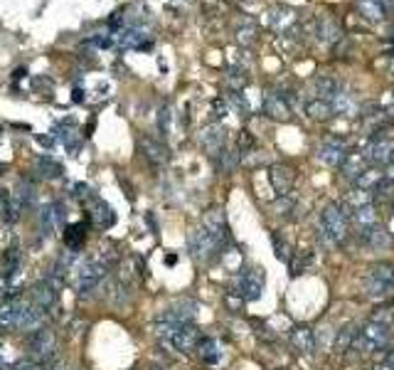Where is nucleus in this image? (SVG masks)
Segmentation results:
<instances>
[{
	"label": "nucleus",
	"instance_id": "obj_1",
	"mask_svg": "<svg viewBox=\"0 0 394 370\" xmlns=\"http://www.w3.org/2000/svg\"><path fill=\"white\" fill-rule=\"evenodd\" d=\"M350 234V213L340 202H330L323 207L318 220V237H323L325 245H343Z\"/></svg>",
	"mask_w": 394,
	"mask_h": 370
},
{
	"label": "nucleus",
	"instance_id": "obj_2",
	"mask_svg": "<svg viewBox=\"0 0 394 370\" xmlns=\"http://www.w3.org/2000/svg\"><path fill=\"white\" fill-rule=\"evenodd\" d=\"M108 277V267L99 257H87L74 274V291L79 299H89Z\"/></svg>",
	"mask_w": 394,
	"mask_h": 370
},
{
	"label": "nucleus",
	"instance_id": "obj_3",
	"mask_svg": "<svg viewBox=\"0 0 394 370\" xmlns=\"http://www.w3.org/2000/svg\"><path fill=\"white\" fill-rule=\"evenodd\" d=\"M188 252L190 257H192L197 264H202V267H210L212 262H217L222 257V245L212 237L210 232H207L205 227H195L188 232Z\"/></svg>",
	"mask_w": 394,
	"mask_h": 370
},
{
	"label": "nucleus",
	"instance_id": "obj_4",
	"mask_svg": "<svg viewBox=\"0 0 394 370\" xmlns=\"http://www.w3.org/2000/svg\"><path fill=\"white\" fill-rule=\"evenodd\" d=\"M365 287H368V296L372 301L384 304L387 299L394 296V264L389 262H377L372 264L365 279Z\"/></svg>",
	"mask_w": 394,
	"mask_h": 370
},
{
	"label": "nucleus",
	"instance_id": "obj_5",
	"mask_svg": "<svg viewBox=\"0 0 394 370\" xmlns=\"http://www.w3.org/2000/svg\"><path fill=\"white\" fill-rule=\"evenodd\" d=\"M387 343H389V326L368 321L355 331L352 351H357V353H362V355H372V353H377V351H382Z\"/></svg>",
	"mask_w": 394,
	"mask_h": 370
},
{
	"label": "nucleus",
	"instance_id": "obj_6",
	"mask_svg": "<svg viewBox=\"0 0 394 370\" xmlns=\"http://www.w3.org/2000/svg\"><path fill=\"white\" fill-rule=\"evenodd\" d=\"M27 351H30V358L38 360V363H49V360L57 358L60 338H57V333L52 328L42 326L27 336Z\"/></svg>",
	"mask_w": 394,
	"mask_h": 370
},
{
	"label": "nucleus",
	"instance_id": "obj_7",
	"mask_svg": "<svg viewBox=\"0 0 394 370\" xmlns=\"http://www.w3.org/2000/svg\"><path fill=\"white\" fill-rule=\"evenodd\" d=\"M264 282H266L264 269L259 267L244 269V272H239L237 277H234L229 291H234L242 301H256L261 296V291H264Z\"/></svg>",
	"mask_w": 394,
	"mask_h": 370
},
{
	"label": "nucleus",
	"instance_id": "obj_8",
	"mask_svg": "<svg viewBox=\"0 0 394 370\" xmlns=\"http://www.w3.org/2000/svg\"><path fill=\"white\" fill-rule=\"evenodd\" d=\"M62 284H65V279L54 277L52 272H47L33 287V291H30V299H33L35 304L40 306V309H44L49 314V311H54V309H57V304H60Z\"/></svg>",
	"mask_w": 394,
	"mask_h": 370
},
{
	"label": "nucleus",
	"instance_id": "obj_9",
	"mask_svg": "<svg viewBox=\"0 0 394 370\" xmlns=\"http://www.w3.org/2000/svg\"><path fill=\"white\" fill-rule=\"evenodd\" d=\"M365 153H368L370 158V166H387L394 156V136L387 129L377 131V134L370 138Z\"/></svg>",
	"mask_w": 394,
	"mask_h": 370
},
{
	"label": "nucleus",
	"instance_id": "obj_10",
	"mask_svg": "<svg viewBox=\"0 0 394 370\" xmlns=\"http://www.w3.org/2000/svg\"><path fill=\"white\" fill-rule=\"evenodd\" d=\"M197 301L188 299V296H180V299H175L170 306H165V309L158 314L156 321H167V323H192L195 321V314H197Z\"/></svg>",
	"mask_w": 394,
	"mask_h": 370
},
{
	"label": "nucleus",
	"instance_id": "obj_11",
	"mask_svg": "<svg viewBox=\"0 0 394 370\" xmlns=\"http://www.w3.org/2000/svg\"><path fill=\"white\" fill-rule=\"evenodd\" d=\"M84 207H87L89 223H92L97 230H108L116 223L114 207L108 205L106 200H101L99 195H94V193L89 195V200H84Z\"/></svg>",
	"mask_w": 394,
	"mask_h": 370
},
{
	"label": "nucleus",
	"instance_id": "obj_12",
	"mask_svg": "<svg viewBox=\"0 0 394 370\" xmlns=\"http://www.w3.org/2000/svg\"><path fill=\"white\" fill-rule=\"evenodd\" d=\"M202 227L215 237L217 242L222 245V250H227L229 245V225H227V215L222 207H210L205 215H202Z\"/></svg>",
	"mask_w": 394,
	"mask_h": 370
},
{
	"label": "nucleus",
	"instance_id": "obj_13",
	"mask_svg": "<svg viewBox=\"0 0 394 370\" xmlns=\"http://www.w3.org/2000/svg\"><path fill=\"white\" fill-rule=\"evenodd\" d=\"M200 341H202V333L195 323H180V326L175 328L173 338H170V346H173L175 351H180V353H192V351H197Z\"/></svg>",
	"mask_w": 394,
	"mask_h": 370
},
{
	"label": "nucleus",
	"instance_id": "obj_14",
	"mask_svg": "<svg viewBox=\"0 0 394 370\" xmlns=\"http://www.w3.org/2000/svg\"><path fill=\"white\" fill-rule=\"evenodd\" d=\"M269 180L274 185V191L279 193V198L288 195L296 185V168L288 163H274L269 168Z\"/></svg>",
	"mask_w": 394,
	"mask_h": 370
},
{
	"label": "nucleus",
	"instance_id": "obj_15",
	"mask_svg": "<svg viewBox=\"0 0 394 370\" xmlns=\"http://www.w3.org/2000/svg\"><path fill=\"white\" fill-rule=\"evenodd\" d=\"M347 148H345V138H338V136H328L323 143L318 146L315 151V158H318L320 163L325 166H338L340 168L343 158H345Z\"/></svg>",
	"mask_w": 394,
	"mask_h": 370
},
{
	"label": "nucleus",
	"instance_id": "obj_16",
	"mask_svg": "<svg viewBox=\"0 0 394 370\" xmlns=\"http://www.w3.org/2000/svg\"><path fill=\"white\" fill-rule=\"evenodd\" d=\"M200 146L205 148L210 156L220 153L222 148H227V129L220 121H212L200 131Z\"/></svg>",
	"mask_w": 394,
	"mask_h": 370
},
{
	"label": "nucleus",
	"instance_id": "obj_17",
	"mask_svg": "<svg viewBox=\"0 0 394 370\" xmlns=\"http://www.w3.org/2000/svg\"><path fill=\"white\" fill-rule=\"evenodd\" d=\"M355 234H357V240L365 247H370V250H387V247H392V234H389V230H384L382 225L355 230Z\"/></svg>",
	"mask_w": 394,
	"mask_h": 370
},
{
	"label": "nucleus",
	"instance_id": "obj_18",
	"mask_svg": "<svg viewBox=\"0 0 394 370\" xmlns=\"http://www.w3.org/2000/svg\"><path fill=\"white\" fill-rule=\"evenodd\" d=\"M368 168H370V158L365 151H347L340 163L343 178L352 180V183H355V180L360 178V173H365Z\"/></svg>",
	"mask_w": 394,
	"mask_h": 370
},
{
	"label": "nucleus",
	"instance_id": "obj_19",
	"mask_svg": "<svg viewBox=\"0 0 394 370\" xmlns=\"http://www.w3.org/2000/svg\"><path fill=\"white\" fill-rule=\"evenodd\" d=\"M116 45L121 49H148L151 47V38L143 28H124L119 35H114Z\"/></svg>",
	"mask_w": 394,
	"mask_h": 370
},
{
	"label": "nucleus",
	"instance_id": "obj_20",
	"mask_svg": "<svg viewBox=\"0 0 394 370\" xmlns=\"http://www.w3.org/2000/svg\"><path fill=\"white\" fill-rule=\"evenodd\" d=\"M261 109H264V114L274 121H288L291 119V109H288L286 99L281 97V94H276V92H266L264 97H261Z\"/></svg>",
	"mask_w": 394,
	"mask_h": 370
},
{
	"label": "nucleus",
	"instance_id": "obj_21",
	"mask_svg": "<svg viewBox=\"0 0 394 370\" xmlns=\"http://www.w3.org/2000/svg\"><path fill=\"white\" fill-rule=\"evenodd\" d=\"M138 148H140V156L146 158L153 168H163V166L167 163V148L163 146L161 141H156V138L143 136L138 141Z\"/></svg>",
	"mask_w": 394,
	"mask_h": 370
},
{
	"label": "nucleus",
	"instance_id": "obj_22",
	"mask_svg": "<svg viewBox=\"0 0 394 370\" xmlns=\"http://www.w3.org/2000/svg\"><path fill=\"white\" fill-rule=\"evenodd\" d=\"M10 205L17 210V215H22L25 210L35 205V183L33 180H20L15 185V193H10Z\"/></svg>",
	"mask_w": 394,
	"mask_h": 370
},
{
	"label": "nucleus",
	"instance_id": "obj_23",
	"mask_svg": "<svg viewBox=\"0 0 394 370\" xmlns=\"http://www.w3.org/2000/svg\"><path fill=\"white\" fill-rule=\"evenodd\" d=\"M315 38H318L323 45H338L343 40L340 22L333 20V17H328V15L318 17V20H315Z\"/></svg>",
	"mask_w": 394,
	"mask_h": 370
},
{
	"label": "nucleus",
	"instance_id": "obj_24",
	"mask_svg": "<svg viewBox=\"0 0 394 370\" xmlns=\"http://www.w3.org/2000/svg\"><path fill=\"white\" fill-rule=\"evenodd\" d=\"M54 138H57L72 156L81 148V138H79V131H76L74 121H62V124L54 129Z\"/></svg>",
	"mask_w": 394,
	"mask_h": 370
},
{
	"label": "nucleus",
	"instance_id": "obj_25",
	"mask_svg": "<svg viewBox=\"0 0 394 370\" xmlns=\"http://www.w3.org/2000/svg\"><path fill=\"white\" fill-rule=\"evenodd\" d=\"M33 170L40 180H57L65 173V166L60 161H54L52 156H38L33 163Z\"/></svg>",
	"mask_w": 394,
	"mask_h": 370
},
{
	"label": "nucleus",
	"instance_id": "obj_26",
	"mask_svg": "<svg viewBox=\"0 0 394 370\" xmlns=\"http://www.w3.org/2000/svg\"><path fill=\"white\" fill-rule=\"evenodd\" d=\"M291 346L303 355H311L315 351V331L311 326H293L291 328Z\"/></svg>",
	"mask_w": 394,
	"mask_h": 370
},
{
	"label": "nucleus",
	"instance_id": "obj_27",
	"mask_svg": "<svg viewBox=\"0 0 394 370\" xmlns=\"http://www.w3.org/2000/svg\"><path fill=\"white\" fill-rule=\"evenodd\" d=\"M296 13L286 6H276L274 10L269 13V25L276 30V33H291V28L296 25Z\"/></svg>",
	"mask_w": 394,
	"mask_h": 370
},
{
	"label": "nucleus",
	"instance_id": "obj_28",
	"mask_svg": "<svg viewBox=\"0 0 394 370\" xmlns=\"http://www.w3.org/2000/svg\"><path fill=\"white\" fill-rule=\"evenodd\" d=\"M62 225L60 213H57V202H44L40 207V230H42L44 237H52L57 232V227Z\"/></svg>",
	"mask_w": 394,
	"mask_h": 370
},
{
	"label": "nucleus",
	"instance_id": "obj_29",
	"mask_svg": "<svg viewBox=\"0 0 394 370\" xmlns=\"http://www.w3.org/2000/svg\"><path fill=\"white\" fill-rule=\"evenodd\" d=\"M212 158V166H215L217 173H232L239 163H242V156L239 151H229V148H222L220 153H215Z\"/></svg>",
	"mask_w": 394,
	"mask_h": 370
},
{
	"label": "nucleus",
	"instance_id": "obj_30",
	"mask_svg": "<svg viewBox=\"0 0 394 370\" xmlns=\"http://www.w3.org/2000/svg\"><path fill=\"white\" fill-rule=\"evenodd\" d=\"M62 240H65L67 250L72 252H79L87 242V225L84 223H74V225H67L65 234H62Z\"/></svg>",
	"mask_w": 394,
	"mask_h": 370
},
{
	"label": "nucleus",
	"instance_id": "obj_31",
	"mask_svg": "<svg viewBox=\"0 0 394 370\" xmlns=\"http://www.w3.org/2000/svg\"><path fill=\"white\" fill-rule=\"evenodd\" d=\"M306 114L313 121H328L335 116L333 102H325V99H311L306 102Z\"/></svg>",
	"mask_w": 394,
	"mask_h": 370
},
{
	"label": "nucleus",
	"instance_id": "obj_32",
	"mask_svg": "<svg viewBox=\"0 0 394 370\" xmlns=\"http://www.w3.org/2000/svg\"><path fill=\"white\" fill-rule=\"evenodd\" d=\"M256 35H259V28H256L254 20H249V17H239L237 25H234V38H237L239 45H252L256 40Z\"/></svg>",
	"mask_w": 394,
	"mask_h": 370
},
{
	"label": "nucleus",
	"instance_id": "obj_33",
	"mask_svg": "<svg viewBox=\"0 0 394 370\" xmlns=\"http://www.w3.org/2000/svg\"><path fill=\"white\" fill-rule=\"evenodd\" d=\"M197 355H200L202 363L217 365V363H220V358H222L220 341H217V338H202L200 346H197Z\"/></svg>",
	"mask_w": 394,
	"mask_h": 370
},
{
	"label": "nucleus",
	"instance_id": "obj_34",
	"mask_svg": "<svg viewBox=\"0 0 394 370\" xmlns=\"http://www.w3.org/2000/svg\"><path fill=\"white\" fill-rule=\"evenodd\" d=\"M382 180H384V168H379V166H370V168L365 170V173H360V178L355 180V188L375 193V188H377Z\"/></svg>",
	"mask_w": 394,
	"mask_h": 370
},
{
	"label": "nucleus",
	"instance_id": "obj_35",
	"mask_svg": "<svg viewBox=\"0 0 394 370\" xmlns=\"http://www.w3.org/2000/svg\"><path fill=\"white\" fill-rule=\"evenodd\" d=\"M350 220H352V225H355V230H365V227H375V225H379V218H377V210H375V205H365V207H357V210H352Z\"/></svg>",
	"mask_w": 394,
	"mask_h": 370
},
{
	"label": "nucleus",
	"instance_id": "obj_36",
	"mask_svg": "<svg viewBox=\"0 0 394 370\" xmlns=\"http://www.w3.org/2000/svg\"><path fill=\"white\" fill-rule=\"evenodd\" d=\"M372 193L368 191H360V188H352L350 193L345 195V200L340 202L343 207H345L347 213L352 215V210H357V207H365V205H372Z\"/></svg>",
	"mask_w": 394,
	"mask_h": 370
},
{
	"label": "nucleus",
	"instance_id": "obj_37",
	"mask_svg": "<svg viewBox=\"0 0 394 370\" xmlns=\"http://www.w3.org/2000/svg\"><path fill=\"white\" fill-rule=\"evenodd\" d=\"M20 267H22V250L20 247H10V250H6V255H3V274L13 282V277L20 272Z\"/></svg>",
	"mask_w": 394,
	"mask_h": 370
},
{
	"label": "nucleus",
	"instance_id": "obj_38",
	"mask_svg": "<svg viewBox=\"0 0 394 370\" xmlns=\"http://www.w3.org/2000/svg\"><path fill=\"white\" fill-rule=\"evenodd\" d=\"M333 109L335 114H343V116H355L360 111V104L352 99V94L347 92H338L333 99Z\"/></svg>",
	"mask_w": 394,
	"mask_h": 370
},
{
	"label": "nucleus",
	"instance_id": "obj_39",
	"mask_svg": "<svg viewBox=\"0 0 394 370\" xmlns=\"http://www.w3.org/2000/svg\"><path fill=\"white\" fill-rule=\"evenodd\" d=\"M313 89H315V99H325V102H333L335 94L340 92L338 82H335V79H330V77H315Z\"/></svg>",
	"mask_w": 394,
	"mask_h": 370
},
{
	"label": "nucleus",
	"instance_id": "obj_40",
	"mask_svg": "<svg viewBox=\"0 0 394 370\" xmlns=\"http://www.w3.org/2000/svg\"><path fill=\"white\" fill-rule=\"evenodd\" d=\"M357 10H360L362 17H368V20H382L387 15L382 6H379V0H355Z\"/></svg>",
	"mask_w": 394,
	"mask_h": 370
},
{
	"label": "nucleus",
	"instance_id": "obj_41",
	"mask_svg": "<svg viewBox=\"0 0 394 370\" xmlns=\"http://www.w3.org/2000/svg\"><path fill=\"white\" fill-rule=\"evenodd\" d=\"M108 301H111V304L114 306H124L126 301H129V284L124 282V279H114V282H111V287H108Z\"/></svg>",
	"mask_w": 394,
	"mask_h": 370
},
{
	"label": "nucleus",
	"instance_id": "obj_42",
	"mask_svg": "<svg viewBox=\"0 0 394 370\" xmlns=\"http://www.w3.org/2000/svg\"><path fill=\"white\" fill-rule=\"evenodd\" d=\"M224 84H227L229 92H242L247 87V70L244 67H232L224 74Z\"/></svg>",
	"mask_w": 394,
	"mask_h": 370
},
{
	"label": "nucleus",
	"instance_id": "obj_43",
	"mask_svg": "<svg viewBox=\"0 0 394 370\" xmlns=\"http://www.w3.org/2000/svg\"><path fill=\"white\" fill-rule=\"evenodd\" d=\"M352 343H355V326H345L343 331H338V336H335L333 351L343 355V353H347V351H352Z\"/></svg>",
	"mask_w": 394,
	"mask_h": 370
},
{
	"label": "nucleus",
	"instance_id": "obj_44",
	"mask_svg": "<svg viewBox=\"0 0 394 370\" xmlns=\"http://www.w3.org/2000/svg\"><path fill=\"white\" fill-rule=\"evenodd\" d=\"M313 264V255L308 250H303V252H296V255L291 257V262H288V267H291V272L293 274H301V272H306L308 267Z\"/></svg>",
	"mask_w": 394,
	"mask_h": 370
},
{
	"label": "nucleus",
	"instance_id": "obj_45",
	"mask_svg": "<svg viewBox=\"0 0 394 370\" xmlns=\"http://www.w3.org/2000/svg\"><path fill=\"white\" fill-rule=\"evenodd\" d=\"M370 321L375 323H382V326H394V306H382L379 304L377 309L372 311V316H370Z\"/></svg>",
	"mask_w": 394,
	"mask_h": 370
},
{
	"label": "nucleus",
	"instance_id": "obj_46",
	"mask_svg": "<svg viewBox=\"0 0 394 370\" xmlns=\"http://www.w3.org/2000/svg\"><path fill=\"white\" fill-rule=\"evenodd\" d=\"M170 129H173V111H170V106H161V111H158V134L167 138Z\"/></svg>",
	"mask_w": 394,
	"mask_h": 370
},
{
	"label": "nucleus",
	"instance_id": "obj_47",
	"mask_svg": "<svg viewBox=\"0 0 394 370\" xmlns=\"http://www.w3.org/2000/svg\"><path fill=\"white\" fill-rule=\"evenodd\" d=\"M271 242H274V255H276V259H281V262H291V250H288V245H286V240L284 237H279V232H274L271 234Z\"/></svg>",
	"mask_w": 394,
	"mask_h": 370
},
{
	"label": "nucleus",
	"instance_id": "obj_48",
	"mask_svg": "<svg viewBox=\"0 0 394 370\" xmlns=\"http://www.w3.org/2000/svg\"><path fill=\"white\" fill-rule=\"evenodd\" d=\"M375 198H379V200H389V198H394V180H387L384 178L382 183L375 188V193H372Z\"/></svg>",
	"mask_w": 394,
	"mask_h": 370
},
{
	"label": "nucleus",
	"instance_id": "obj_49",
	"mask_svg": "<svg viewBox=\"0 0 394 370\" xmlns=\"http://www.w3.org/2000/svg\"><path fill=\"white\" fill-rule=\"evenodd\" d=\"M13 370H47V365L38 363V360H33V358H22V360H17V363H13Z\"/></svg>",
	"mask_w": 394,
	"mask_h": 370
},
{
	"label": "nucleus",
	"instance_id": "obj_50",
	"mask_svg": "<svg viewBox=\"0 0 394 370\" xmlns=\"http://www.w3.org/2000/svg\"><path fill=\"white\" fill-rule=\"evenodd\" d=\"M224 304H227V309L232 311V314H239V311H242V306H244V301L239 299L234 291H227V294H224Z\"/></svg>",
	"mask_w": 394,
	"mask_h": 370
},
{
	"label": "nucleus",
	"instance_id": "obj_51",
	"mask_svg": "<svg viewBox=\"0 0 394 370\" xmlns=\"http://www.w3.org/2000/svg\"><path fill=\"white\" fill-rule=\"evenodd\" d=\"M121 25H124V15H121V13H114V15L108 17V28L111 30H119L121 33V30H124Z\"/></svg>",
	"mask_w": 394,
	"mask_h": 370
},
{
	"label": "nucleus",
	"instance_id": "obj_52",
	"mask_svg": "<svg viewBox=\"0 0 394 370\" xmlns=\"http://www.w3.org/2000/svg\"><path fill=\"white\" fill-rule=\"evenodd\" d=\"M379 6H382L387 13H394V0H379Z\"/></svg>",
	"mask_w": 394,
	"mask_h": 370
},
{
	"label": "nucleus",
	"instance_id": "obj_53",
	"mask_svg": "<svg viewBox=\"0 0 394 370\" xmlns=\"http://www.w3.org/2000/svg\"><path fill=\"white\" fill-rule=\"evenodd\" d=\"M25 74H27V70H25V67H17V70L13 72V79H22V77H25Z\"/></svg>",
	"mask_w": 394,
	"mask_h": 370
},
{
	"label": "nucleus",
	"instance_id": "obj_54",
	"mask_svg": "<svg viewBox=\"0 0 394 370\" xmlns=\"http://www.w3.org/2000/svg\"><path fill=\"white\" fill-rule=\"evenodd\" d=\"M384 114H387V121H389V124H394V104L384 109Z\"/></svg>",
	"mask_w": 394,
	"mask_h": 370
},
{
	"label": "nucleus",
	"instance_id": "obj_55",
	"mask_svg": "<svg viewBox=\"0 0 394 370\" xmlns=\"http://www.w3.org/2000/svg\"><path fill=\"white\" fill-rule=\"evenodd\" d=\"M38 143H42V146H52V138H47V136H38Z\"/></svg>",
	"mask_w": 394,
	"mask_h": 370
},
{
	"label": "nucleus",
	"instance_id": "obj_56",
	"mask_svg": "<svg viewBox=\"0 0 394 370\" xmlns=\"http://www.w3.org/2000/svg\"><path fill=\"white\" fill-rule=\"evenodd\" d=\"M384 363H387L389 368H394V351H389V353H387V358H384Z\"/></svg>",
	"mask_w": 394,
	"mask_h": 370
},
{
	"label": "nucleus",
	"instance_id": "obj_57",
	"mask_svg": "<svg viewBox=\"0 0 394 370\" xmlns=\"http://www.w3.org/2000/svg\"><path fill=\"white\" fill-rule=\"evenodd\" d=\"M74 102H84V92H81V89H74Z\"/></svg>",
	"mask_w": 394,
	"mask_h": 370
},
{
	"label": "nucleus",
	"instance_id": "obj_58",
	"mask_svg": "<svg viewBox=\"0 0 394 370\" xmlns=\"http://www.w3.org/2000/svg\"><path fill=\"white\" fill-rule=\"evenodd\" d=\"M370 370H394V368H389L387 363H379V365H375V368H370Z\"/></svg>",
	"mask_w": 394,
	"mask_h": 370
},
{
	"label": "nucleus",
	"instance_id": "obj_59",
	"mask_svg": "<svg viewBox=\"0 0 394 370\" xmlns=\"http://www.w3.org/2000/svg\"><path fill=\"white\" fill-rule=\"evenodd\" d=\"M6 170H8V166H6V163H0V175L6 173Z\"/></svg>",
	"mask_w": 394,
	"mask_h": 370
},
{
	"label": "nucleus",
	"instance_id": "obj_60",
	"mask_svg": "<svg viewBox=\"0 0 394 370\" xmlns=\"http://www.w3.org/2000/svg\"><path fill=\"white\" fill-rule=\"evenodd\" d=\"M148 370H165V368H163V365H151Z\"/></svg>",
	"mask_w": 394,
	"mask_h": 370
},
{
	"label": "nucleus",
	"instance_id": "obj_61",
	"mask_svg": "<svg viewBox=\"0 0 394 370\" xmlns=\"http://www.w3.org/2000/svg\"><path fill=\"white\" fill-rule=\"evenodd\" d=\"M178 3H190V0H178Z\"/></svg>",
	"mask_w": 394,
	"mask_h": 370
},
{
	"label": "nucleus",
	"instance_id": "obj_62",
	"mask_svg": "<svg viewBox=\"0 0 394 370\" xmlns=\"http://www.w3.org/2000/svg\"><path fill=\"white\" fill-rule=\"evenodd\" d=\"M392 215H394V205H392Z\"/></svg>",
	"mask_w": 394,
	"mask_h": 370
}]
</instances>
